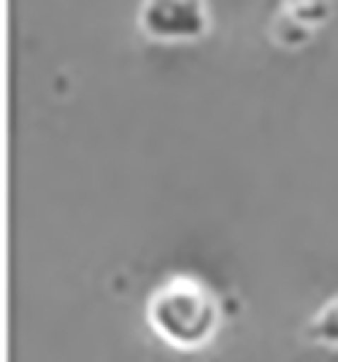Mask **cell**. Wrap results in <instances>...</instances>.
I'll list each match as a JSON object with an SVG mask.
<instances>
[{
    "label": "cell",
    "mask_w": 338,
    "mask_h": 362,
    "mask_svg": "<svg viewBox=\"0 0 338 362\" xmlns=\"http://www.w3.org/2000/svg\"><path fill=\"white\" fill-rule=\"evenodd\" d=\"M141 16L152 35L170 41L195 38L209 25L203 0H146Z\"/></svg>",
    "instance_id": "cell-1"
}]
</instances>
